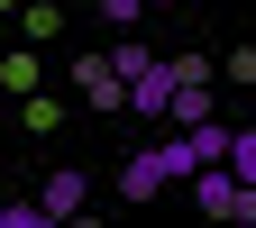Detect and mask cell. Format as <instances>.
Returning <instances> with one entry per match:
<instances>
[{"label":"cell","instance_id":"30bf717a","mask_svg":"<svg viewBox=\"0 0 256 228\" xmlns=\"http://www.w3.org/2000/svg\"><path fill=\"white\" fill-rule=\"evenodd\" d=\"M0 228H46V210H37V192H28V201H0Z\"/></svg>","mask_w":256,"mask_h":228},{"label":"cell","instance_id":"6da1fadb","mask_svg":"<svg viewBox=\"0 0 256 228\" xmlns=\"http://www.w3.org/2000/svg\"><path fill=\"white\" fill-rule=\"evenodd\" d=\"M202 119H220V64L174 55V101H165V128H202Z\"/></svg>","mask_w":256,"mask_h":228},{"label":"cell","instance_id":"9c48e42d","mask_svg":"<svg viewBox=\"0 0 256 228\" xmlns=\"http://www.w3.org/2000/svg\"><path fill=\"white\" fill-rule=\"evenodd\" d=\"M55 119H64V110L46 101V91H18V128H55Z\"/></svg>","mask_w":256,"mask_h":228},{"label":"cell","instance_id":"8992f818","mask_svg":"<svg viewBox=\"0 0 256 228\" xmlns=\"http://www.w3.org/2000/svg\"><path fill=\"white\" fill-rule=\"evenodd\" d=\"M156 192H165V155H128V165H119V201H156Z\"/></svg>","mask_w":256,"mask_h":228},{"label":"cell","instance_id":"ba28073f","mask_svg":"<svg viewBox=\"0 0 256 228\" xmlns=\"http://www.w3.org/2000/svg\"><path fill=\"white\" fill-rule=\"evenodd\" d=\"M0 91H37V55H0Z\"/></svg>","mask_w":256,"mask_h":228},{"label":"cell","instance_id":"277c9868","mask_svg":"<svg viewBox=\"0 0 256 228\" xmlns=\"http://www.w3.org/2000/svg\"><path fill=\"white\" fill-rule=\"evenodd\" d=\"M37 210H46V228H55V219H82V210H92V174L55 165V174L37 183Z\"/></svg>","mask_w":256,"mask_h":228},{"label":"cell","instance_id":"8fae6325","mask_svg":"<svg viewBox=\"0 0 256 228\" xmlns=\"http://www.w3.org/2000/svg\"><path fill=\"white\" fill-rule=\"evenodd\" d=\"M146 55H156L146 37H119V46H110V64H119V82H128V73H138V64H146Z\"/></svg>","mask_w":256,"mask_h":228},{"label":"cell","instance_id":"52a82bcc","mask_svg":"<svg viewBox=\"0 0 256 228\" xmlns=\"http://www.w3.org/2000/svg\"><path fill=\"white\" fill-rule=\"evenodd\" d=\"M238 183H256V128H229V155H220Z\"/></svg>","mask_w":256,"mask_h":228},{"label":"cell","instance_id":"3957f363","mask_svg":"<svg viewBox=\"0 0 256 228\" xmlns=\"http://www.w3.org/2000/svg\"><path fill=\"white\" fill-rule=\"evenodd\" d=\"M165 101H174V55H146L128 73V119H165Z\"/></svg>","mask_w":256,"mask_h":228},{"label":"cell","instance_id":"5bb4252c","mask_svg":"<svg viewBox=\"0 0 256 228\" xmlns=\"http://www.w3.org/2000/svg\"><path fill=\"white\" fill-rule=\"evenodd\" d=\"M146 9H165V0H146Z\"/></svg>","mask_w":256,"mask_h":228},{"label":"cell","instance_id":"4fadbf2b","mask_svg":"<svg viewBox=\"0 0 256 228\" xmlns=\"http://www.w3.org/2000/svg\"><path fill=\"white\" fill-rule=\"evenodd\" d=\"M101 18H110V27H138V18H146V0H101Z\"/></svg>","mask_w":256,"mask_h":228},{"label":"cell","instance_id":"7c38bea8","mask_svg":"<svg viewBox=\"0 0 256 228\" xmlns=\"http://www.w3.org/2000/svg\"><path fill=\"white\" fill-rule=\"evenodd\" d=\"M220 82H238V91H247V82H256V46H238L229 64H220Z\"/></svg>","mask_w":256,"mask_h":228},{"label":"cell","instance_id":"7a4b0ae2","mask_svg":"<svg viewBox=\"0 0 256 228\" xmlns=\"http://www.w3.org/2000/svg\"><path fill=\"white\" fill-rule=\"evenodd\" d=\"M192 201H202V219H238V228H256V183H238L229 165H202V174H192Z\"/></svg>","mask_w":256,"mask_h":228},{"label":"cell","instance_id":"5b68a950","mask_svg":"<svg viewBox=\"0 0 256 228\" xmlns=\"http://www.w3.org/2000/svg\"><path fill=\"white\" fill-rule=\"evenodd\" d=\"M74 91H82L92 110H128V82H119L110 55H82V64H74Z\"/></svg>","mask_w":256,"mask_h":228}]
</instances>
